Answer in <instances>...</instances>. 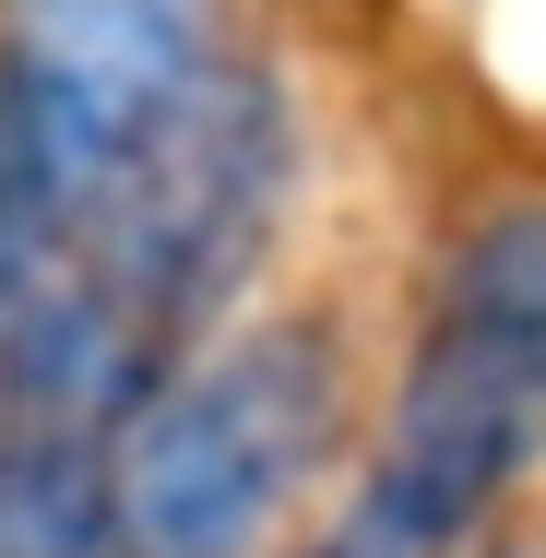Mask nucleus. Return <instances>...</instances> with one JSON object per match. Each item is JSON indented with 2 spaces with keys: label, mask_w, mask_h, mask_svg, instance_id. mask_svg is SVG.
Returning a JSON list of instances; mask_svg holds the SVG:
<instances>
[{
  "label": "nucleus",
  "mask_w": 546,
  "mask_h": 558,
  "mask_svg": "<svg viewBox=\"0 0 546 558\" xmlns=\"http://www.w3.org/2000/svg\"><path fill=\"white\" fill-rule=\"evenodd\" d=\"M546 451V191L487 203L428 286V333L392 380L368 499L463 547Z\"/></svg>",
  "instance_id": "nucleus-1"
},
{
  "label": "nucleus",
  "mask_w": 546,
  "mask_h": 558,
  "mask_svg": "<svg viewBox=\"0 0 546 558\" xmlns=\"http://www.w3.org/2000/svg\"><path fill=\"white\" fill-rule=\"evenodd\" d=\"M344 440V344L321 322H250L191 344L108 451L119 558H250Z\"/></svg>",
  "instance_id": "nucleus-2"
},
{
  "label": "nucleus",
  "mask_w": 546,
  "mask_h": 558,
  "mask_svg": "<svg viewBox=\"0 0 546 558\" xmlns=\"http://www.w3.org/2000/svg\"><path fill=\"white\" fill-rule=\"evenodd\" d=\"M286 167H298L286 96H274L262 72L215 60V72L84 191V215L60 226V238H72L96 274H119L143 310H167L179 333H203L226 298L250 286L262 238L286 215Z\"/></svg>",
  "instance_id": "nucleus-3"
},
{
  "label": "nucleus",
  "mask_w": 546,
  "mask_h": 558,
  "mask_svg": "<svg viewBox=\"0 0 546 558\" xmlns=\"http://www.w3.org/2000/svg\"><path fill=\"white\" fill-rule=\"evenodd\" d=\"M226 60L215 0H0V96H12V191L0 262L60 238L84 191Z\"/></svg>",
  "instance_id": "nucleus-4"
},
{
  "label": "nucleus",
  "mask_w": 546,
  "mask_h": 558,
  "mask_svg": "<svg viewBox=\"0 0 546 558\" xmlns=\"http://www.w3.org/2000/svg\"><path fill=\"white\" fill-rule=\"evenodd\" d=\"M191 356L167 310H143L72 238L0 262V475L12 463H108L155 380Z\"/></svg>",
  "instance_id": "nucleus-5"
},
{
  "label": "nucleus",
  "mask_w": 546,
  "mask_h": 558,
  "mask_svg": "<svg viewBox=\"0 0 546 558\" xmlns=\"http://www.w3.org/2000/svg\"><path fill=\"white\" fill-rule=\"evenodd\" d=\"M0 558H119L108 463H12L0 475Z\"/></svg>",
  "instance_id": "nucleus-6"
},
{
  "label": "nucleus",
  "mask_w": 546,
  "mask_h": 558,
  "mask_svg": "<svg viewBox=\"0 0 546 558\" xmlns=\"http://www.w3.org/2000/svg\"><path fill=\"white\" fill-rule=\"evenodd\" d=\"M298 558H439V547H428V535H416V523H392L380 499H356V511H344L332 535H310V547H298Z\"/></svg>",
  "instance_id": "nucleus-7"
},
{
  "label": "nucleus",
  "mask_w": 546,
  "mask_h": 558,
  "mask_svg": "<svg viewBox=\"0 0 546 558\" xmlns=\"http://www.w3.org/2000/svg\"><path fill=\"white\" fill-rule=\"evenodd\" d=\"M0 191H12V96H0Z\"/></svg>",
  "instance_id": "nucleus-8"
},
{
  "label": "nucleus",
  "mask_w": 546,
  "mask_h": 558,
  "mask_svg": "<svg viewBox=\"0 0 546 558\" xmlns=\"http://www.w3.org/2000/svg\"><path fill=\"white\" fill-rule=\"evenodd\" d=\"M487 558H546V547H487Z\"/></svg>",
  "instance_id": "nucleus-9"
}]
</instances>
